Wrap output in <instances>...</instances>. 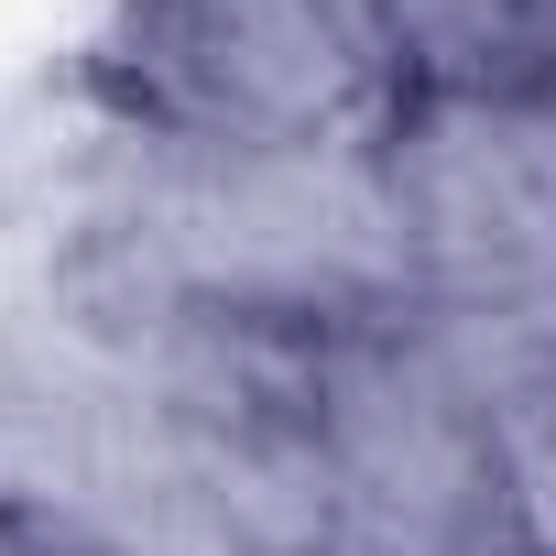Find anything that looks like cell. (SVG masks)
Here are the masks:
<instances>
[{
	"mask_svg": "<svg viewBox=\"0 0 556 556\" xmlns=\"http://www.w3.org/2000/svg\"><path fill=\"white\" fill-rule=\"evenodd\" d=\"M99 77L131 131L207 153H361L404 99L361 0H121Z\"/></svg>",
	"mask_w": 556,
	"mask_h": 556,
	"instance_id": "obj_1",
	"label": "cell"
}]
</instances>
